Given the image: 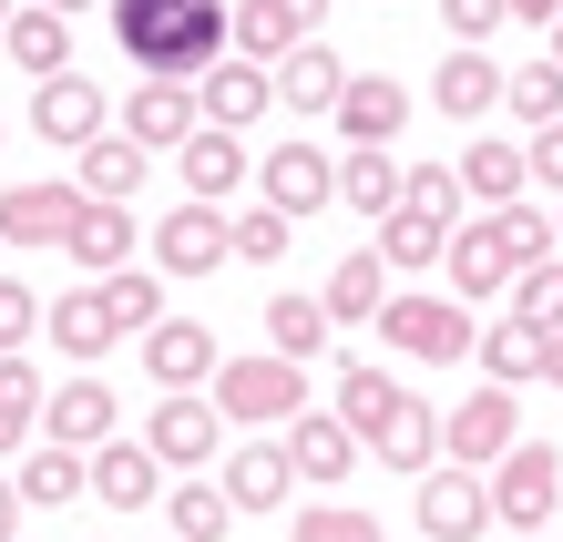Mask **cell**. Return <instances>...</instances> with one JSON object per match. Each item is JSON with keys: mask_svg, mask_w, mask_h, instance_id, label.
<instances>
[{"mask_svg": "<svg viewBox=\"0 0 563 542\" xmlns=\"http://www.w3.org/2000/svg\"><path fill=\"white\" fill-rule=\"evenodd\" d=\"M113 42H123V62H144V73L195 82L236 42V21H225V0H113Z\"/></svg>", "mask_w": 563, "mask_h": 542, "instance_id": "cell-1", "label": "cell"}, {"mask_svg": "<svg viewBox=\"0 0 563 542\" xmlns=\"http://www.w3.org/2000/svg\"><path fill=\"white\" fill-rule=\"evenodd\" d=\"M216 410L225 420H246V430H287L297 410H308V368H297V358H216Z\"/></svg>", "mask_w": 563, "mask_h": 542, "instance_id": "cell-2", "label": "cell"}, {"mask_svg": "<svg viewBox=\"0 0 563 542\" xmlns=\"http://www.w3.org/2000/svg\"><path fill=\"white\" fill-rule=\"evenodd\" d=\"M492 522H512V532L563 522V451L553 440H512V451L492 461Z\"/></svg>", "mask_w": 563, "mask_h": 542, "instance_id": "cell-3", "label": "cell"}, {"mask_svg": "<svg viewBox=\"0 0 563 542\" xmlns=\"http://www.w3.org/2000/svg\"><path fill=\"white\" fill-rule=\"evenodd\" d=\"M369 328H379V338H389L400 358H461V349L482 338L461 297H430V287H389V308H379Z\"/></svg>", "mask_w": 563, "mask_h": 542, "instance_id": "cell-4", "label": "cell"}, {"mask_svg": "<svg viewBox=\"0 0 563 542\" xmlns=\"http://www.w3.org/2000/svg\"><path fill=\"white\" fill-rule=\"evenodd\" d=\"M144 246H154V266H164V277H216V266H236V215H225V206H206V195H185V206L164 215Z\"/></svg>", "mask_w": 563, "mask_h": 542, "instance_id": "cell-5", "label": "cell"}, {"mask_svg": "<svg viewBox=\"0 0 563 542\" xmlns=\"http://www.w3.org/2000/svg\"><path fill=\"white\" fill-rule=\"evenodd\" d=\"M144 451L164 471H216L225 461V410H216V399H195V389H164V410L144 420Z\"/></svg>", "mask_w": 563, "mask_h": 542, "instance_id": "cell-6", "label": "cell"}, {"mask_svg": "<svg viewBox=\"0 0 563 542\" xmlns=\"http://www.w3.org/2000/svg\"><path fill=\"white\" fill-rule=\"evenodd\" d=\"M420 532L430 542H482L492 532V482L472 461H430L420 471Z\"/></svg>", "mask_w": 563, "mask_h": 542, "instance_id": "cell-7", "label": "cell"}, {"mask_svg": "<svg viewBox=\"0 0 563 542\" xmlns=\"http://www.w3.org/2000/svg\"><path fill=\"white\" fill-rule=\"evenodd\" d=\"M103 123H113L103 82H82V73H42V82H31V133H42V144L82 154V144H92Z\"/></svg>", "mask_w": 563, "mask_h": 542, "instance_id": "cell-8", "label": "cell"}, {"mask_svg": "<svg viewBox=\"0 0 563 542\" xmlns=\"http://www.w3.org/2000/svg\"><path fill=\"white\" fill-rule=\"evenodd\" d=\"M512 440H522V420H512V389H503V379H482L461 410H441V451H451V461H472V471H492Z\"/></svg>", "mask_w": 563, "mask_h": 542, "instance_id": "cell-9", "label": "cell"}, {"mask_svg": "<svg viewBox=\"0 0 563 542\" xmlns=\"http://www.w3.org/2000/svg\"><path fill=\"white\" fill-rule=\"evenodd\" d=\"M256 195H267L277 215H318V206H339V164L287 133L277 154H256Z\"/></svg>", "mask_w": 563, "mask_h": 542, "instance_id": "cell-10", "label": "cell"}, {"mask_svg": "<svg viewBox=\"0 0 563 542\" xmlns=\"http://www.w3.org/2000/svg\"><path fill=\"white\" fill-rule=\"evenodd\" d=\"M42 338L73 368H92V358H113L123 349V328H113V308H103V277H82V287H62L52 308H42Z\"/></svg>", "mask_w": 563, "mask_h": 542, "instance_id": "cell-11", "label": "cell"}, {"mask_svg": "<svg viewBox=\"0 0 563 542\" xmlns=\"http://www.w3.org/2000/svg\"><path fill=\"white\" fill-rule=\"evenodd\" d=\"M154 482H164V461L144 451V440H92V451H82V501H113V512H144V501H154Z\"/></svg>", "mask_w": 563, "mask_h": 542, "instance_id": "cell-12", "label": "cell"}, {"mask_svg": "<svg viewBox=\"0 0 563 542\" xmlns=\"http://www.w3.org/2000/svg\"><path fill=\"white\" fill-rule=\"evenodd\" d=\"M216 358H225V349H216L206 318H154V328H144V379H154V389H206Z\"/></svg>", "mask_w": 563, "mask_h": 542, "instance_id": "cell-13", "label": "cell"}, {"mask_svg": "<svg viewBox=\"0 0 563 542\" xmlns=\"http://www.w3.org/2000/svg\"><path fill=\"white\" fill-rule=\"evenodd\" d=\"M287 471H297L308 491H339L349 471H358V430H349L339 410H297V420H287Z\"/></svg>", "mask_w": 563, "mask_h": 542, "instance_id": "cell-14", "label": "cell"}, {"mask_svg": "<svg viewBox=\"0 0 563 542\" xmlns=\"http://www.w3.org/2000/svg\"><path fill=\"white\" fill-rule=\"evenodd\" d=\"M358 440H369V461H379V471H410V482H420V471L441 461V410L400 389V399H389V410H379L369 430H358Z\"/></svg>", "mask_w": 563, "mask_h": 542, "instance_id": "cell-15", "label": "cell"}, {"mask_svg": "<svg viewBox=\"0 0 563 542\" xmlns=\"http://www.w3.org/2000/svg\"><path fill=\"white\" fill-rule=\"evenodd\" d=\"M73 215H82V185H62V175L11 185V195H0V246H62Z\"/></svg>", "mask_w": 563, "mask_h": 542, "instance_id": "cell-16", "label": "cell"}, {"mask_svg": "<svg viewBox=\"0 0 563 542\" xmlns=\"http://www.w3.org/2000/svg\"><path fill=\"white\" fill-rule=\"evenodd\" d=\"M195 103H206V123H225V133H246L256 113H267L277 103V73H267V62H256V52H236V62H206V82H195Z\"/></svg>", "mask_w": 563, "mask_h": 542, "instance_id": "cell-17", "label": "cell"}, {"mask_svg": "<svg viewBox=\"0 0 563 542\" xmlns=\"http://www.w3.org/2000/svg\"><path fill=\"white\" fill-rule=\"evenodd\" d=\"M123 430V399L103 379H62L42 389V440H62V451H92V440H113Z\"/></svg>", "mask_w": 563, "mask_h": 542, "instance_id": "cell-18", "label": "cell"}, {"mask_svg": "<svg viewBox=\"0 0 563 542\" xmlns=\"http://www.w3.org/2000/svg\"><path fill=\"white\" fill-rule=\"evenodd\" d=\"M134 246H144V225H134V206H103V195H82V215H73V235H62V256H73L82 277H113V266H134Z\"/></svg>", "mask_w": 563, "mask_h": 542, "instance_id": "cell-19", "label": "cell"}, {"mask_svg": "<svg viewBox=\"0 0 563 542\" xmlns=\"http://www.w3.org/2000/svg\"><path fill=\"white\" fill-rule=\"evenodd\" d=\"M175 175H185V195H206V206H225V195H236V185L256 175V154H246V144H236L225 123H195L185 144H175Z\"/></svg>", "mask_w": 563, "mask_h": 542, "instance_id": "cell-20", "label": "cell"}, {"mask_svg": "<svg viewBox=\"0 0 563 542\" xmlns=\"http://www.w3.org/2000/svg\"><path fill=\"white\" fill-rule=\"evenodd\" d=\"M328 123H339L349 144H400V123H410V92L389 82V73H349V82H339V103H328Z\"/></svg>", "mask_w": 563, "mask_h": 542, "instance_id": "cell-21", "label": "cell"}, {"mask_svg": "<svg viewBox=\"0 0 563 542\" xmlns=\"http://www.w3.org/2000/svg\"><path fill=\"white\" fill-rule=\"evenodd\" d=\"M195 123H206V103H195V82H164V73H154V82H134V103H123V133H134L144 154H175Z\"/></svg>", "mask_w": 563, "mask_h": 542, "instance_id": "cell-22", "label": "cell"}, {"mask_svg": "<svg viewBox=\"0 0 563 542\" xmlns=\"http://www.w3.org/2000/svg\"><path fill=\"white\" fill-rule=\"evenodd\" d=\"M441 266H451V297H461V308H482V297H503V287H512V256H503V235H492V215L451 225Z\"/></svg>", "mask_w": 563, "mask_h": 542, "instance_id": "cell-23", "label": "cell"}, {"mask_svg": "<svg viewBox=\"0 0 563 542\" xmlns=\"http://www.w3.org/2000/svg\"><path fill=\"white\" fill-rule=\"evenodd\" d=\"M430 103H441L451 123H482L492 103H503V62H492L482 42H451V62L430 73Z\"/></svg>", "mask_w": 563, "mask_h": 542, "instance_id": "cell-24", "label": "cell"}, {"mask_svg": "<svg viewBox=\"0 0 563 542\" xmlns=\"http://www.w3.org/2000/svg\"><path fill=\"white\" fill-rule=\"evenodd\" d=\"M144 175H154V154L134 144V133H92V144H82V164H73V185L82 195H103V206H134V195H144Z\"/></svg>", "mask_w": 563, "mask_h": 542, "instance_id": "cell-25", "label": "cell"}, {"mask_svg": "<svg viewBox=\"0 0 563 542\" xmlns=\"http://www.w3.org/2000/svg\"><path fill=\"white\" fill-rule=\"evenodd\" d=\"M216 482L236 512H277V501L297 491V471H287V440H246V451H225L216 461Z\"/></svg>", "mask_w": 563, "mask_h": 542, "instance_id": "cell-26", "label": "cell"}, {"mask_svg": "<svg viewBox=\"0 0 563 542\" xmlns=\"http://www.w3.org/2000/svg\"><path fill=\"white\" fill-rule=\"evenodd\" d=\"M0 42H11V62L31 82L42 73H73V11H52V0H21L11 21H0Z\"/></svg>", "mask_w": 563, "mask_h": 542, "instance_id": "cell-27", "label": "cell"}, {"mask_svg": "<svg viewBox=\"0 0 563 542\" xmlns=\"http://www.w3.org/2000/svg\"><path fill=\"white\" fill-rule=\"evenodd\" d=\"M318 11H328V0H246V11H236V52L287 62L297 42H318Z\"/></svg>", "mask_w": 563, "mask_h": 542, "instance_id": "cell-28", "label": "cell"}, {"mask_svg": "<svg viewBox=\"0 0 563 542\" xmlns=\"http://www.w3.org/2000/svg\"><path fill=\"white\" fill-rule=\"evenodd\" d=\"M369 246H379V266H389V277H420V266H441V246H451V215H430V206H389Z\"/></svg>", "mask_w": 563, "mask_h": 542, "instance_id": "cell-29", "label": "cell"}, {"mask_svg": "<svg viewBox=\"0 0 563 542\" xmlns=\"http://www.w3.org/2000/svg\"><path fill=\"white\" fill-rule=\"evenodd\" d=\"M11 491H21V512H31V501H42V512H52V501H82V451H62V440L31 430V440H21Z\"/></svg>", "mask_w": 563, "mask_h": 542, "instance_id": "cell-30", "label": "cell"}, {"mask_svg": "<svg viewBox=\"0 0 563 542\" xmlns=\"http://www.w3.org/2000/svg\"><path fill=\"white\" fill-rule=\"evenodd\" d=\"M410 195V164H389V144H349V164H339V206H358V215H389Z\"/></svg>", "mask_w": 563, "mask_h": 542, "instance_id": "cell-31", "label": "cell"}, {"mask_svg": "<svg viewBox=\"0 0 563 542\" xmlns=\"http://www.w3.org/2000/svg\"><path fill=\"white\" fill-rule=\"evenodd\" d=\"M318 308L339 318V328H369V318L389 308V266H379V246H358V256H339V277L318 287Z\"/></svg>", "mask_w": 563, "mask_h": 542, "instance_id": "cell-32", "label": "cell"}, {"mask_svg": "<svg viewBox=\"0 0 563 542\" xmlns=\"http://www.w3.org/2000/svg\"><path fill=\"white\" fill-rule=\"evenodd\" d=\"M461 195H472V206H512V195H533V154L482 133V144L461 154Z\"/></svg>", "mask_w": 563, "mask_h": 542, "instance_id": "cell-33", "label": "cell"}, {"mask_svg": "<svg viewBox=\"0 0 563 542\" xmlns=\"http://www.w3.org/2000/svg\"><path fill=\"white\" fill-rule=\"evenodd\" d=\"M256 328H267V349H277V358H297V368H308L328 338H339V318H328L318 297H297V287H287V297H267V318H256Z\"/></svg>", "mask_w": 563, "mask_h": 542, "instance_id": "cell-34", "label": "cell"}, {"mask_svg": "<svg viewBox=\"0 0 563 542\" xmlns=\"http://www.w3.org/2000/svg\"><path fill=\"white\" fill-rule=\"evenodd\" d=\"M31 430H42V368L21 349H0V461H21Z\"/></svg>", "mask_w": 563, "mask_h": 542, "instance_id": "cell-35", "label": "cell"}, {"mask_svg": "<svg viewBox=\"0 0 563 542\" xmlns=\"http://www.w3.org/2000/svg\"><path fill=\"white\" fill-rule=\"evenodd\" d=\"M339 82H349V62L328 52V42H297V52H287V73H277L287 113H328V103H339Z\"/></svg>", "mask_w": 563, "mask_h": 542, "instance_id": "cell-36", "label": "cell"}, {"mask_svg": "<svg viewBox=\"0 0 563 542\" xmlns=\"http://www.w3.org/2000/svg\"><path fill=\"white\" fill-rule=\"evenodd\" d=\"M472 358H482V379H503V389H522V379H533V358H543V328H522V318H503V328H482V338H472Z\"/></svg>", "mask_w": 563, "mask_h": 542, "instance_id": "cell-37", "label": "cell"}, {"mask_svg": "<svg viewBox=\"0 0 563 542\" xmlns=\"http://www.w3.org/2000/svg\"><path fill=\"white\" fill-rule=\"evenodd\" d=\"M482 215H492V235H503V256H512V266H533V256H553V246H563L553 215L533 206V195H512V206H482Z\"/></svg>", "mask_w": 563, "mask_h": 542, "instance_id": "cell-38", "label": "cell"}, {"mask_svg": "<svg viewBox=\"0 0 563 542\" xmlns=\"http://www.w3.org/2000/svg\"><path fill=\"white\" fill-rule=\"evenodd\" d=\"M175 532H185V542H225V532H236V501H225V482H206V471H195V482L175 491Z\"/></svg>", "mask_w": 563, "mask_h": 542, "instance_id": "cell-39", "label": "cell"}, {"mask_svg": "<svg viewBox=\"0 0 563 542\" xmlns=\"http://www.w3.org/2000/svg\"><path fill=\"white\" fill-rule=\"evenodd\" d=\"M103 308H113V328H154L164 318V266H113V277H103Z\"/></svg>", "mask_w": 563, "mask_h": 542, "instance_id": "cell-40", "label": "cell"}, {"mask_svg": "<svg viewBox=\"0 0 563 542\" xmlns=\"http://www.w3.org/2000/svg\"><path fill=\"white\" fill-rule=\"evenodd\" d=\"M503 103L522 123H563V62L543 52V62H522V73H503Z\"/></svg>", "mask_w": 563, "mask_h": 542, "instance_id": "cell-41", "label": "cell"}, {"mask_svg": "<svg viewBox=\"0 0 563 542\" xmlns=\"http://www.w3.org/2000/svg\"><path fill=\"white\" fill-rule=\"evenodd\" d=\"M512 318H522V328H563V256L512 266Z\"/></svg>", "mask_w": 563, "mask_h": 542, "instance_id": "cell-42", "label": "cell"}, {"mask_svg": "<svg viewBox=\"0 0 563 542\" xmlns=\"http://www.w3.org/2000/svg\"><path fill=\"white\" fill-rule=\"evenodd\" d=\"M287 542H389L379 512H349V501H308V512L287 522Z\"/></svg>", "mask_w": 563, "mask_h": 542, "instance_id": "cell-43", "label": "cell"}, {"mask_svg": "<svg viewBox=\"0 0 563 542\" xmlns=\"http://www.w3.org/2000/svg\"><path fill=\"white\" fill-rule=\"evenodd\" d=\"M389 399H400V379H389V368H369V358H349V368H339V420H349V430H369Z\"/></svg>", "mask_w": 563, "mask_h": 542, "instance_id": "cell-44", "label": "cell"}, {"mask_svg": "<svg viewBox=\"0 0 563 542\" xmlns=\"http://www.w3.org/2000/svg\"><path fill=\"white\" fill-rule=\"evenodd\" d=\"M287 225H297V215L246 206V215H236V266H277V256H287Z\"/></svg>", "mask_w": 563, "mask_h": 542, "instance_id": "cell-45", "label": "cell"}, {"mask_svg": "<svg viewBox=\"0 0 563 542\" xmlns=\"http://www.w3.org/2000/svg\"><path fill=\"white\" fill-rule=\"evenodd\" d=\"M503 21H512L503 0H441V31H451V42H492Z\"/></svg>", "mask_w": 563, "mask_h": 542, "instance_id": "cell-46", "label": "cell"}, {"mask_svg": "<svg viewBox=\"0 0 563 542\" xmlns=\"http://www.w3.org/2000/svg\"><path fill=\"white\" fill-rule=\"evenodd\" d=\"M31 328H42V297L21 277H0V349H31Z\"/></svg>", "mask_w": 563, "mask_h": 542, "instance_id": "cell-47", "label": "cell"}, {"mask_svg": "<svg viewBox=\"0 0 563 542\" xmlns=\"http://www.w3.org/2000/svg\"><path fill=\"white\" fill-rule=\"evenodd\" d=\"M400 206H430V215H451L461 206V164H410V195Z\"/></svg>", "mask_w": 563, "mask_h": 542, "instance_id": "cell-48", "label": "cell"}, {"mask_svg": "<svg viewBox=\"0 0 563 542\" xmlns=\"http://www.w3.org/2000/svg\"><path fill=\"white\" fill-rule=\"evenodd\" d=\"M533 185L563 195V123H533Z\"/></svg>", "mask_w": 563, "mask_h": 542, "instance_id": "cell-49", "label": "cell"}, {"mask_svg": "<svg viewBox=\"0 0 563 542\" xmlns=\"http://www.w3.org/2000/svg\"><path fill=\"white\" fill-rule=\"evenodd\" d=\"M533 379H553V389H563V328H543V358H533Z\"/></svg>", "mask_w": 563, "mask_h": 542, "instance_id": "cell-50", "label": "cell"}, {"mask_svg": "<svg viewBox=\"0 0 563 542\" xmlns=\"http://www.w3.org/2000/svg\"><path fill=\"white\" fill-rule=\"evenodd\" d=\"M11 532H21V491L0 482V542H11Z\"/></svg>", "mask_w": 563, "mask_h": 542, "instance_id": "cell-51", "label": "cell"}, {"mask_svg": "<svg viewBox=\"0 0 563 542\" xmlns=\"http://www.w3.org/2000/svg\"><path fill=\"white\" fill-rule=\"evenodd\" d=\"M503 11H512V21H553L563 0H503Z\"/></svg>", "mask_w": 563, "mask_h": 542, "instance_id": "cell-52", "label": "cell"}, {"mask_svg": "<svg viewBox=\"0 0 563 542\" xmlns=\"http://www.w3.org/2000/svg\"><path fill=\"white\" fill-rule=\"evenodd\" d=\"M553 62H563V11H553Z\"/></svg>", "mask_w": 563, "mask_h": 542, "instance_id": "cell-53", "label": "cell"}, {"mask_svg": "<svg viewBox=\"0 0 563 542\" xmlns=\"http://www.w3.org/2000/svg\"><path fill=\"white\" fill-rule=\"evenodd\" d=\"M11 11H21V0H0V21H11Z\"/></svg>", "mask_w": 563, "mask_h": 542, "instance_id": "cell-54", "label": "cell"}, {"mask_svg": "<svg viewBox=\"0 0 563 542\" xmlns=\"http://www.w3.org/2000/svg\"><path fill=\"white\" fill-rule=\"evenodd\" d=\"M52 11H82V0H52Z\"/></svg>", "mask_w": 563, "mask_h": 542, "instance_id": "cell-55", "label": "cell"}, {"mask_svg": "<svg viewBox=\"0 0 563 542\" xmlns=\"http://www.w3.org/2000/svg\"><path fill=\"white\" fill-rule=\"evenodd\" d=\"M553 235H563V206H553Z\"/></svg>", "mask_w": 563, "mask_h": 542, "instance_id": "cell-56", "label": "cell"}, {"mask_svg": "<svg viewBox=\"0 0 563 542\" xmlns=\"http://www.w3.org/2000/svg\"><path fill=\"white\" fill-rule=\"evenodd\" d=\"M0 144H11V123H0Z\"/></svg>", "mask_w": 563, "mask_h": 542, "instance_id": "cell-57", "label": "cell"}, {"mask_svg": "<svg viewBox=\"0 0 563 542\" xmlns=\"http://www.w3.org/2000/svg\"><path fill=\"white\" fill-rule=\"evenodd\" d=\"M164 542H185V532H164Z\"/></svg>", "mask_w": 563, "mask_h": 542, "instance_id": "cell-58", "label": "cell"}, {"mask_svg": "<svg viewBox=\"0 0 563 542\" xmlns=\"http://www.w3.org/2000/svg\"><path fill=\"white\" fill-rule=\"evenodd\" d=\"M522 542H533V532H522Z\"/></svg>", "mask_w": 563, "mask_h": 542, "instance_id": "cell-59", "label": "cell"}, {"mask_svg": "<svg viewBox=\"0 0 563 542\" xmlns=\"http://www.w3.org/2000/svg\"><path fill=\"white\" fill-rule=\"evenodd\" d=\"M11 542H21V532H11Z\"/></svg>", "mask_w": 563, "mask_h": 542, "instance_id": "cell-60", "label": "cell"}, {"mask_svg": "<svg viewBox=\"0 0 563 542\" xmlns=\"http://www.w3.org/2000/svg\"><path fill=\"white\" fill-rule=\"evenodd\" d=\"M420 542H430V532H420Z\"/></svg>", "mask_w": 563, "mask_h": 542, "instance_id": "cell-61", "label": "cell"}]
</instances>
